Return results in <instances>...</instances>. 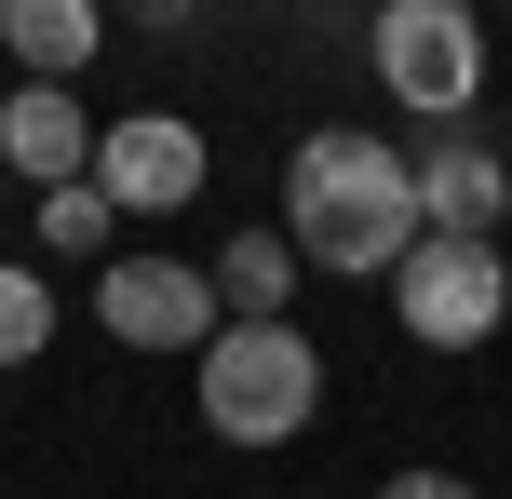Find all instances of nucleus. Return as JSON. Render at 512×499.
<instances>
[{"label":"nucleus","instance_id":"nucleus-13","mask_svg":"<svg viewBox=\"0 0 512 499\" xmlns=\"http://www.w3.org/2000/svg\"><path fill=\"white\" fill-rule=\"evenodd\" d=\"M378 499H486V486H459V473H391Z\"/></svg>","mask_w":512,"mask_h":499},{"label":"nucleus","instance_id":"nucleus-5","mask_svg":"<svg viewBox=\"0 0 512 499\" xmlns=\"http://www.w3.org/2000/svg\"><path fill=\"white\" fill-rule=\"evenodd\" d=\"M95 324H108L122 351H176V365H203L230 311H216V270H203V257H108V270H95Z\"/></svg>","mask_w":512,"mask_h":499},{"label":"nucleus","instance_id":"nucleus-1","mask_svg":"<svg viewBox=\"0 0 512 499\" xmlns=\"http://www.w3.org/2000/svg\"><path fill=\"white\" fill-rule=\"evenodd\" d=\"M283 243H297V270H337V284H391L418 243V149H391V135H297L283 149Z\"/></svg>","mask_w":512,"mask_h":499},{"label":"nucleus","instance_id":"nucleus-12","mask_svg":"<svg viewBox=\"0 0 512 499\" xmlns=\"http://www.w3.org/2000/svg\"><path fill=\"white\" fill-rule=\"evenodd\" d=\"M41 338H54V284L0 257V365H41Z\"/></svg>","mask_w":512,"mask_h":499},{"label":"nucleus","instance_id":"nucleus-7","mask_svg":"<svg viewBox=\"0 0 512 499\" xmlns=\"http://www.w3.org/2000/svg\"><path fill=\"white\" fill-rule=\"evenodd\" d=\"M95 108H81V81H14L0 95V162H14L27 189H81L95 176Z\"/></svg>","mask_w":512,"mask_h":499},{"label":"nucleus","instance_id":"nucleus-11","mask_svg":"<svg viewBox=\"0 0 512 499\" xmlns=\"http://www.w3.org/2000/svg\"><path fill=\"white\" fill-rule=\"evenodd\" d=\"M108 230H122V203H108L95 176H81V189H41V243H54V257H108Z\"/></svg>","mask_w":512,"mask_h":499},{"label":"nucleus","instance_id":"nucleus-6","mask_svg":"<svg viewBox=\"0 0 512 499\" xmlns=\"http://www.w3.org/2000/svg\"><path fill=\"white\" fill-rule=\"evenodd\" d=\"M95 189L122 216H189V189H203V135L176 122V108H122V122L95 135Z\"/></svg>","mask_w":512,"mask_h":499},{"label":"nucleus","instance_id":"nucleus-10","mask_svg":"<svg viewBox=\"0 0 512 499\" xmlns=\"http://www.w3.org/2000/svg\"><path fill=\"white\" fill-rule=\"evenodd\" d=\"M203 270H216V311L230 324H297V243L283 230H230Z\"/></svg>","mask_w":512,"mask_h":499},{"label":"nucleus","instance_id":"nucleus-2","mask_svg":"<svg viewBox=\"0 0 512 499\" xmlns=\"http://www.w3.org/2000/svg\"><path fill=\"white\" fill-rule=\"evenodd\" d=\"M189 392H203L216 446H297L310 405H324V351H310L297 324H216V351L189 365Z\"/></svg>","mask_w":512,"mask_h":499},{"label":"nucleus","instance_id":"nucleus-9","mask_svg":"<svg viewBox=\"0 0 512 499\" xmlns=\"http://www.w3.org/2000/svg\"><path fill=\"white\" fill-rule=\"evenodd\" d=\"M0 54L27 81H81L108 54V0H0Z\"/></svg>","mask_w":512,"mask_h":499},{"label":"nucleus","instance_id":"nucleus-8","mask_svg":"<svg viewBox=\"0 0 512 499\" xmlns=\"http://www.w3.org/2000/svg\"><path fill=\"white\" fill-rule=\"evenodd\" d=\"M499 216H512V162L486 149V135H432V149H418V230L499 243Z\"/></svg>","mask_w":512,"mask_h":499},{"label":"nucleus","instance_id":"nucleus-4","mask_svg":"<svg viewBox=\"0 0 512 499\" xmlns=\"http://www.w3.org/2000/svg\"><path fill=\"white\" fill-rule=\"evenodd\" d=\"M391 311H405L418 351H486L499 311H512V257L499 243H459V230H418L405 270H391Z\"/></svg>","mask_w":512,"mask_h":499},{"label":"nucleus","instance_id":"nucleus-3","mask_svg":"<svg viewBox=\"0 0 512 499\" xmlns=\"http://www.w3.org/2000/svg\"><path fill=\"white\" fill-rule=\"evenodd\" d=\"M364 68L391 81V108H418V122H459V108L486 95V27H472V0H378V27H364Z\"/></svg>","mask_w":512,"mask_h":499}]
</instances>
